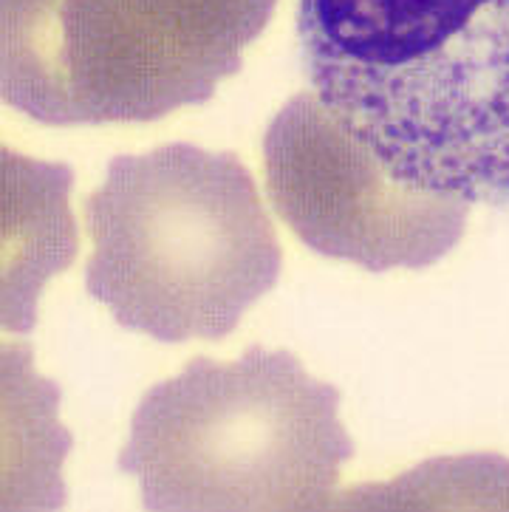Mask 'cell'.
I'll return each mask as SVG.
<instances>
[{
	"label": "cell",
	"instance_id": "obj_4",
	"mask_svg": "<svg viewBox=\"0 0 509 512\" xmlns=\"http://www.w3.org/2000/svg\"><path fill=\"white\" fill-rule=\"evenodd\" d=\"M275 0H0L3 100L46 125L148 122L241 68Z\"/></svg>",
	"mask_w": 509,
	"mask_h": 512
},
{
	"label": "cell",
	"instance_id": "obj_1",
	"mask_svg": "<svg viewBox=\"0 0 509 512\" xmlns=\"http://www.w3.org/2000/svg\"><path fill=\"white\" fill-rule=\"evenodd\" d=\"M314 94L396 182L509 210V0H300Z\"/></svg>",
	"mask_w": 509,
	"mask_h": 512
},
{
	"label": "cell",
	"instance_id": "obj_2",
	"mask_svg": "<svg viewBox=\"0 0 509 512\" xmlns=\"http://www.w3.org/2000/svg\"><path fill=\"white\" fill-rule=\"evenodd\" d=\"M85 221L88 295L162 343L227 337L278 283V235L235 153L179 142L116 156Z\"/></svg>",
	"mask_w": 509,
	"mask_h": 512
},
{
	"label": "cell",
	"instance_id": "obj_3",
	"mask_svg": "<svg viewBox=\"0 0 509 512\" xmlns=\"http://www.w3.org/2000/svg\"><path fill=\"white\" fill-rule=\"evenodd\" d=\"M351 456L340 391L295 354L255 346L153 385L119 467L139 479L145 510H314Z\"/></svg>",
	"mask_w": 509,
	"mask_h": 512
},
{
	"label": "cell",
	"instance_id": "obj_5",
	"mask_svg": "<svg viewBox=\"0 0 509 512\" xmlns=\"http://www.w3.org/2000/svg\"><path fill=\"white\" fill-rule=\"evenodd\" d=\"M266 184L278 215L326 258L368 272L422 269L456 247L464 201L396 182L317 94L286 102L263 139Z\"/></svg>",
	"mask_w": 509,
	"mask_h": 512
}]
</instances>
